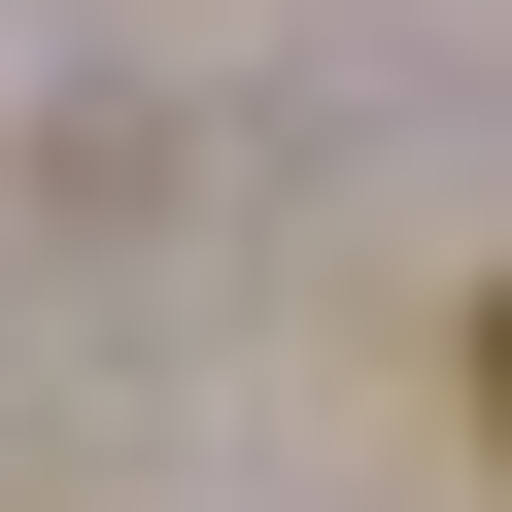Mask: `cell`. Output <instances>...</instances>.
Returning a JSON list of instances; mask_svg holds the SVG:
<instances>
[{"mask_svg": "<svg viewBox=\"0 0 512 512\" xmlns=\"http://www.w3.org/2000/svg\"><path fill=\"white\" fill-rule=\"evenodd\" d=\"M478 410H512V308H478Z\"/></svg>", "mask_w": 512, "mask_h": 512, "instance_id": "cell-1", "label": "cell"}]
</instances>
